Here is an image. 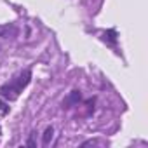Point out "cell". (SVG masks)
<instances>
[{"instance_id":"obj_1","label":"cell","mask_w":148,"mask_h":148,"mask_svg":"<svg viewBox=\"0 0 148 148\" xmlns=\"http://www.w3.org/2000/svg\"><path fill=\"white\" fill-rule=\"evenodd\" d=\"M30 80H32V70L28 68V70L21 71L19 75H16L14 79H11L7 84H4L0 87V94H2V98H5L9 101H14L23 92V89L30 84Z\"/></svg>"},{"instance_id":"obj_2","label":"cell","mask_w":148,"mask_h":148,"mask_svg":"<svg viewBox=\"0 0 148 148\" xmlns=\"http://www.w3.org/2000/svg\"><path fill=\"white\" fill-rule=\"evenodd\" d=\"M80 99H82L80 91H71V92H70V94L63 99V108H71V106H77Z\"/></svg>"},{"instance_id":"obj_3","label":"cell","mask_w":148,"mask_h":148,"mask_svg":"<svg viewBox=\"0 0 148 148\" xmlns=\"http://www.w3.org/2000/svg\"><path fill=\"white\" fill-rule=\"evenodd\" d=\"M16 33H18V28L12 26V25H4V26H0V37H4V38L14 37Z\"/></svg>"},{"instance_id":"obj_4","label":"cell","mask_w":148,"mask_h":148,"mask_svg":"<svg viewBox=\"0 0 148 148\" xmlns=\"http://www.w3.org/2000/svg\"><path fill=\"white\" fill-rule=\"evenodd\" d=\"M52 138H54V127H52V125H49V127L44 131L42 145H44V146H49V145H51V141H52Z\"/></svg>"},{"instance_id":"obj_5","label":"cell","mask_w":148,"mask_h":148,"mask_svg":"<svg viewBox=\"0 0 148 148\" xmlns=\"http://www.w3.org/2000/svg\"><path fill=\"white\" fill-rule=\"evenodd\" d=\"M35 136H37V132L33 131V132L30 134L28 141H26V146H28V148H35V146H37V143H35Z\"/></svg>"},{"instance_id":"obj_6","label":"cell","mask_w":148,"mask_h":148,"mask_svg":"<svg viewBox=\"0 0 148 148\" xmlns=\"http://www.w3.org/2000/svg\"><path fill=\"white\" fill-rule=\"evenodd\" d=\"M0 113H2V115H7L9 113V105L4 99H0Z\"/></svg>"},{"instance_id":"obj_7","label":"cell","mask_w":148,"mask_h":148,"mask_svg":"<svg viewBox=\"0 0 148 148\" xmlns=\"http://www.w3.org/2000/svg\"><path fill=\"white\" fill-rule=\"evenodd\" d=\"M0 134H2V127H0Z\"/></svg>"}]
</instances>
